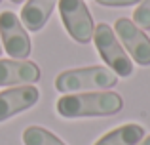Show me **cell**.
I'll list each match as a JSON object with an SVG mask.
<instances>
[{
    "instance_id": "30bf717a",
    "label": "cell",
    "mask_w": 150,
    "mask_h": 145,
    "mask_svg": "<svg viewBox=\"0 0 150 145\" xmlns=\"http://www.w3.org/2000/svg\"><path fill=\"white\" fill-rule=\"evenodd\" d=\"M144 138V128L141 124H124L114 128L112 132L105 134L101 139H97L95 145H137Z\"/></svg>"
},
{
    "instance_id": "3957f363",
    "label": "cell",
    "mask_w": 150,
    "mask_h": 145,
    "mask_svg": "<svg viewBox=\"0 0 150 145\" xmlns=\"http://www.w3.org/2000/svg\"><path fill=\"white\" fill-rule=\"evenodd\" d=\"M93 40H95L99 56L110 67V71L114 74H118V76H124V78L131 76V73H133L131 57L122 48L116 33H114L106 23H99V25L95 27V31H93Z\"/></svg>"
},
{
    "instance_id": "277c9868",
    "label": "cell",
    "mask_w": 150,
    "mask_h": 145,
    "mask_svg": "<svg viewBox=\"0 0 150 145\" xmlns=\"http://www.w3.org/2000/svg\"><path fill=\"white\" fill-rule=\"evenodd\" d=\"M59 14L67 33L80 44H88L93 38V17L84 0H59Z\"/></svg>"
},
{
    "instance_id": "52a82bcc",
    "label": "cell",
    "mask_w": 150,
    "mask_h": 145,
    "mask_svg": "<svg viewBox=\"0 0 150 145\" xmlns=\"http://www.w3.org/2000/svg\"><path fill=\"white\" fill-rule=\"evenodd\" d=\"M38 96H40V92L33 84L13 86L10 90L0 92V122L30 109L38 101Z\"/></svg>"
},
{
    "instance_id": "9c48e42d",
    "label": "cell",
    "mask_w": 150,
    "mask_h": 145,
    "mask_svg": "<svg viewBox=\"0 0 150 145\" xmlns=\"http://www.w3.org/2000/svg\"><path fill=\"white\" fill-rule=\"evenodd\" d=\"M57 0H29L21 10V23L29 31H40L48 23Z\"/></svg>"
},
{
    "instance_id": "8992f818",
    "label": "cell",
    "mask_w": 150,
    "mask_h": 145,
    "mask_svg": "<svg viewBox=\"0 0 150 145\" xmlns=\"http://www.w3.org/2000/svg\"><path fill=\"white\" fill-rule=\"evenodd\" d=\"M114 33H116V36H120V42L125 46L127 54L135 59V63L148 67L150 65V38L144 34V31L139 29L131 19L120 17L114 23Z\"/></svg>"
},
{
    "instance_id": "9a60e30c",
    "label": "cell",
    "mask_w": 150,
    "mask_h": 145,
    "mask_svg": "<svg viewBox=\"0 0 150 145\" xmlns=\"http://www.w3.org/2000/svg\"><path fill=\"white\" fill-rule=\"evenodd\" d=\"M11 2H13V4H21L23 0H11Z\"/></svg>"
},
{
    "instance_id": "5bb4252c",
    "label": "cell",
    "mask_w": 150,
    "mask_h": 145,
    "mask_svg": "<svg viewBox=\"0 0 150 145\" xmlns=\"http://www.w3.org/2000/svg\"><path fill=\"white\" fill-rule=\"evenodd\" d=\"M137 145H150V136H146V138H143Z\"/></svg>"
},
{
    "instance_id": "2e32d148",
    "label": "cell",
    "mask_w": 150,
    "mask_h": 145,
    "mask_svg": "<svg viewBox=\"0 0 150 145\" xmlns=\"http://www.w3.org/2000/svg\"><path fill=\"white\" fill-rule=\"evenodd\" d=\"M4 52V48H2V42H0V54H2Z\"/></svg>"
},
{
    "instance_id": "8fae6325",
    "label": "cell",
    "mask_w": 150,
    "mask_h": 145,
    "mask_svg": "<svg viewBox=\"0 0 150 145\" xmlns=\"http://www.w3.org/2000/svg\"><path fill=\"white\" fill-rule=\"evenodd\" d=\"M23 143L25 145H65L57 136L42 126H29L23 132Z\"/></svg>"
},
{
    "instance_id": "6da1fadb",
    "label": "cell",
    "mask_w": 150,
    "mask_h": 145,
    "mask_svg": "<svg viewBox=\"0 0 150 145\" xmlns=\"http://www.w3.org/2000/svg\"><path fill=\"white\" fill-rule=\"evenodd\" d=\"M124 99L116 92H80L59 97L55 109L65 119H86V116H110L122 111Z\"/></svg>"
},
{
    "instance_id": "7a4b0ae2",
    "label": "cell",
    "mask_w": 150,
    "mask_h": 145,
    "mask_svg": "<svg viewBox=\"0 0 150 145\" xmlns=\"http://www.w3.org/2000/svg\"><path fill=\"white\" fill-rule=\"evenodd\" d=\"M118 84V74H114L106 67H84L70 69L61 73L55 78V88L63 94H80V92H103L114 88Z\"/></svg>"
},
{
    "instance_id": "5b68a950",
    "label": "cell",
    "mask_w": 150,
    "mask_h": 145,
    "mask_svg": "<svg viewBox=\"0 0 150 145\" xmlns=\"http://www.w3.org/2000/svg\"><path fill=\"white\" fill-rule=\"evenodd\" d=\"M0 38H2L4 50L13 59H25V57H29L30 50H33L29 33L25 31L21 19L13 11L0 14Z\"/></svg>"
},
{
    "instance_id": "4fadbf2b",
    "label": "cell",
    "mask_w": 150,
    "mask_h": 145,
    "mask_svg": "<svg viewBox=\"0 0 150 145\" xmlns=\"http://www.w3.org/2000/svg\"><path fill=\"white\" fill-rule=\"evenodd\" d=\"M141 2V0H97L101 6H133V4Z\"/></svg>"
},
{
    "instance_id": "ba28073f",
    "label": "cell",
    "mask_w": 150,
    "mask_h": 145,
    "mask_svg": "<svg viewBox=\"0 0 150 145\" xmlns=\"http://www.w3.org/2000/svg\"><path fill=\"white\" fill-rule=\"evenodd\" d=\"M40 80V67L33 61L0 59V86H23Z\"/></svg>"
},
{
    "instance_id": "e0dca14e",
    "label": "cell",
    "mask_w": 150,
    "mask_h": 145,
    "mask_svg": "<svg viewBox=\"0 0 150 145\" xmlns=\"http://www.w3.org/2000/svg\"><path fill=\"white\" fill-rule=\"evenodd\" d=\"M0 2H2V0H0Z\"/></svg>"
},
{
    "instance_id": "7c38bea8",
    "label": "cell",
    "mask_w": 150,
    "mask_h": 145,
    "mask_svg": "<svg viewBox=\"0 0 150 145\" xmlns=\"http://www.w3.org/2000/svg\"><path fill=\"white\" fill-rule=\"evenodd\" d=\"M133 23L143 31H150V0H143L133 14Z\"/></svg>"
}]
</instances>
